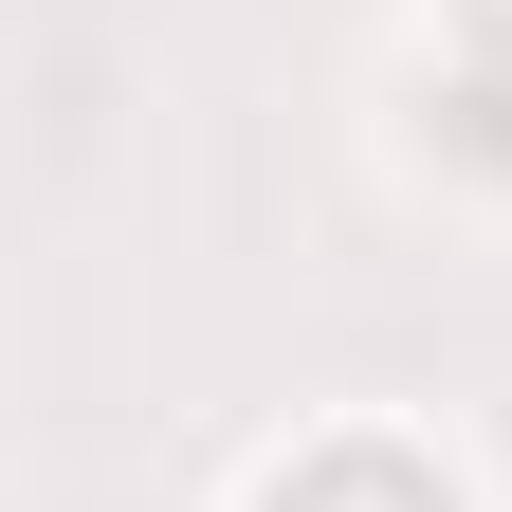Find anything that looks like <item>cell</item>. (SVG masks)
Instances as JSON below:
<instances>
[{
    "instance_id": "cell-2",
    "label": "cell",
    "mask_w": 512,
    "mask_h": 512,
    "mask_svg": "<svg viewBox=\"0 0 512 512\" xmlns=\"http://www.w3.org/2000/svg\"><path fill=\"white\" fill-rule=\"evenodd\" d=\"M439 147H476V165L512 183V37H476V55H458V92H439Z\"/></svg>"
},
{
    "instance_id": "cell-1",
    "label": "cell",
    "mask_w": 512,
    "mask_h": 512,
    "mask_svg": "<svg viewBox=\"0 0 512 512\" xmlns=\"http://www.w3.org/2000/svg\"><path fill=\"white\" fill-rule=\"evenodd\" d=\"M275 512H458V494H439L403 439H330V458H293V476H275Z\"/></svg>"
}]
</instances>
